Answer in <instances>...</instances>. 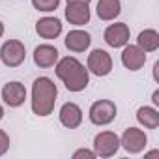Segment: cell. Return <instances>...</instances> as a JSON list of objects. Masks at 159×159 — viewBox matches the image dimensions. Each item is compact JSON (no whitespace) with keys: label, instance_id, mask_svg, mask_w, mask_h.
I'll return each instance as SVG.
<instances>
[{"label":"cell","instance_id":"obj_1","mask_svg":"<svg viewBox=\"0 0 159 159\" xmlns=\"http://www.w3.org/2000/svg\"><path fill=\"white\" fill-rule=\"evenodd\" d=\"M54 71L56 77L64 83V86L69 92H83L88 83H90V71L79 62L75 56H64L58 58V62L54 64Z\"/></svg>","mask_w":159,"mask_h":159},{"label":"cell","instance_id":"obj_2","mask_svg":"<svg viewBox=\"0 0 159 159\" xmlns=\"http://www.w3.org/2000/svg\"><path fill=\"white\" fill-rule=\"evenodd\" d=\"M58 88L49 77H38L32 84V111L38 116H49L54 111Z\"/></svg>","mask_w":159,"mask_h":159},{"label":"cell","instance_id":"obj_3","mask_svg":"<svg viewBox=\"0 0 159 159\" xmlns=\"http://www.w3.org/2000/svg\"><path fill=\"white\" fill-rule=\"evenodd\" d=\"M26 58V49L25 43L19 39H8L2 47H0V60L8 67H19Z\"/></svg>","mask_w":159,"mask_h":159},{"label":"cell","instance_id":"obj_4","mask_svg":"<svg viewBox=\"0 0 159 159\" xmlns=\"http://www.w3.org/2000/svg\"><path fill=\"white\" fill-rule=\"evenodd\" d=\"M88 118L94 125H109L116 118V105L111 99H99L92 103Z\"/></svg>","mask_w":159,"mask_h":159},{"label":"cell","instance_id":"obj_5","mask_svg":"<svg viewBox=\"0 0 159 159\" xmlns=\"http://www.w3.org/2000/svg\"><path fill=\"white\" fill-rule=\"evenodd\" d=\"M120 148V137L114 131H101L94 137L96 157H112Z\"/></svg>","mask_w":159,"mask_h":159},{"label":"cell","instance_id":"obj_6","mask_svg":"<svg viewBox=\"0 0 159 159\" xmlns=\"http://www.w3.org/2000/svg\"><path fill=\"white\" fill-rule=\"evenodd\" d=\"M86 69L98 77H105L112 71V58L107 51L103 49H94L88 54V62H86Z\"/></svg>","mask_w":159,"mask_h":159},{"label":"cell","instance_id":"obj_7","mask_svg":"<svg viewBox=\"0 0 159 159\" xmlns=\"http://www.w3.org/2000/svg\"><path fill=\"white\" fill-rule=\"evenodd\" d=\"M146 142H148L146 133L142 129H137V127H127L120 139V146L127 153H140L146 148Z\"/></svg>","mask_w":159,"mask_h":159},{"label":"cell","instance_id":"obj_8","mask_svg":"<svg viewBox=\"0 0 159 159\" xmlns=\"http://www.w3.org/2000/svg\"><path fill=\"white\" fill-rule=\"evenodd\" d=\"M129 36H131V32H129V26L125 23H114V25H109L105 28L103 39L109 47L120 49V47L129 43Z\"/></svg>","mask_w":159,"mask_h":159},{"label":"cell","instance_id":"obj_9","mask_svg":"<svg viewBox=\"0 0 159 159\" xmlns=\"http://www.w3.org/2000/svg\"><path fill=\"white\" fill-rule=\"evenodd\" d=\"M2 99L11 109L21 107L25 103V99H26V88H25V84H21L19 81L6 83L4 88H2Z\"/></svg>","mask_w":159,"mask_h":159},{"label":"cell","instance_id":"obj_10","mask_svg":"<svg viewBox=\"0 0 159 159\" xmlns=\"http://www.w3.org/2000/svg\"><path fill=\"white\" fill-rule=\"evenodd\" d=\"M122 64L129 71H139L146 64V52L139 45H124L122 51Z\"/></svg>","mask_w":159,"mask_h":159},{"label":"cell","instance_id":"obj_11","mask_svg":"<svg viewBox=\"0 0 159 159\" xmlns=\"http://www.w3.org/2000/svg\"><path fill=\"white\" fill-rule=\"evenodd\" d=\"M60 124L64 125V127H67V129H75V127H79L83 124V111H81V107H79L77 103H71V101H67V103H64L62 107H60Z\"/></svg>","mask_w":159,"mask_h":159},{"label":"cell","instance_id":"obj_12","mask_svg":"<svg viewBox=\"0 0 159 159\" xmlns=\"http://www.w3.org/2000/svg\"><path fill=\"white\" fill-rule=\"evenodd\" d=\"M66 19L69 21V25L75 26H83L88 25L90 21V8L84 2H69L66 8Z\"/></svg>","mask_w":159,"mask_h":159},{"label":"cell","instance_id":"obj_13","mask_svg":"<svg viewBox=\"0 0 159 159\" xmlns=\"http://www.w3.org/2000/svg\"><path fill=\"white\" fill-rule=\"evenodd\" d=\"M64 43H66V47H67L71 52H84V51L90 47V43H92V36H90L86 30L75 28V30L67 32Z\"/></svg>","mask_w":159,"mask_h":159},{"label":"cell","instance_id":"obj_14","mask_svg":"<svg viewBox=\"0 0 159 159\" xmlns=\"http://www.w3.org/2000/svg\"><path fill=\"white\" fill-rule=\"evenodd\" d=\"M56 62H58V49L56 47L43 43V45H38L34 49V64L38 67H52Z\"/></svg>","mask_w":159,"mask_h":159},{"label":"cell","instance_id":"obj_15","mask_svg":"<svg viewBox=\"0 0 159 159\" xmlns=\"http://www.w3.org/2000/svg\"><path fill=\"white\" fill-rule=\"evenodd\" d=\"M36 32L43 39H54L62 34V23L56 17H43L36 23Z\"/></svg>","mask_w":159,"mask_h":159},{"label":"cell","instance_id":"obj_16","mask_svg":"<svg viewBox=\"0 0 159 159\" xmlns=\"http://www.w3.org/2000/svg\"><path fill=\"white\" fill-rule=\"evenodd\" d=\"M122 11L120 0H98L96 13L101 21H114Z\"/></svg>","mask_w":159,"mask_h":159},{"label":"cell","instance_id":"obj_17","mask_svg":"<svg viewBox=\"0 0 159 159\" xmlns=\"http://www.w3.org/2000/svg\"><path fill=\"white\" fill-rule=\"evenodd\" d=\"M137 45H139L144 52H153V51H157V49H159V34H157V30H153V28L142 30V32L139 34V38H137Z\"/></svg>","mask_w":159,"mask_h":159},{"label":"cell","instance_id":"obj_18","mask_svg":"<svg viewBox=\"0 0 159 159\" xmlns=\"http://www.w3.org/2000/svg\"><path fill=\"white\" fill-rule=\"evenodd\" d=\"M137 120L146 129H157L159 127V111L153 107H140L137 111Z\"/></svg>","mask_w":159,"mask_h":159},{"label":"cell","instance_id":"obj_19","mask_svg":"<svg viewBox=\"0 0 159 159\" xmlns=\"http://www.w3.org/2000/svg\"><path fill=\"white\" fill-rule=\"evenodd\" d=\"M58 4H60V0H32V6L38 11H45V13L54 11L58 8Z\"/></svg>","mask_w":159,"mask_h":159},{"label":"cell","instance_id":"obj_20","mask_svg":"<svg viewBox=\"0 0 159 159\" xmlns=\"http://www.w3.org/2000/svg\"><path fill=\"white\" fill-rule=\"evenodd\" d=\"M8 150H10V137L6 131L0 129V155H4Z\"/></svg>","mask_w":159,"mask_h":159},{"label":"cell","instance_id":"obj_21","mask_svg":"<svg viewBox=\"0 0 159 159\" xmlns=\"http://www.w3.org/2000/svg\"><path fill=\"white\" fill-rule=\"evenodd\" d=\"M79 157H88V159H94V157H96V152L86 150V148H81V150H77V152L73 153V159H79Z\"/></svg>","mask_w":159,"mask_h":159},{"label":"cell","instance_id":"obj_22","mask_svg":"<svg viewBox=\"0 0 159 159\" xmlns=\"http://www.w3.org/2000/svg\"><path fill=\"white\" fill-rule=\"evenodd\" d=\"M152 101H153V105H155V107L159 105V90H155V92H153V96H152Z\"/></svg>","mask_w":159,"mask_h":159},{"label":"cell","instance_id":"obj_23","mask_svg":"<svg viewBox=\"0 0 159 159\" xmlns=\"http://www.w3.org/2000/svg\"><path fill=\"white\" fill-rule=\"evenodd\" d=\"M157 69H159V62L153 64V79H155V81H157Z\"/></svg>","mask_w":159,"mask_h":159},{"label":"cell","instance_id":"obj_24","mask_svg":"<svg viewBox=\"0 0 159 159\" xmlns=\"http://www.w3.org/2000/svg\"><path fill=\"white\" fill-rule=\"evenodd\" d=\"M66 2L69 4V2H84V4H90V0H66Z\"/></svg>","mask_w":159,"mask_h":159},{"label":"cell","instance_id":"obj_25","mask_svg":"<svg viewBox=\"0 0 159 159\" xmlns=\"http://www.w3.org/2000/svg\"><path fill=\"white\" fill-rule=\"evenodd\" d=\"M4 36V25H2V21H0V38Z\"/></svg>","mask_w":159,"mask_h":159},{"label":"cell","instance_id":"obj_26","mask_svg":"<svg viewBox=\"0 0 159 159\" xmlns=\"http://www.w3.org/2000/svg\"><path fill=\"white\" fill-rule=\"evenodd\" d=\"M4 118V109H2V105H0V120Z\"/></svg>","mask_w":159,"mask_h":159}]
</instances>
